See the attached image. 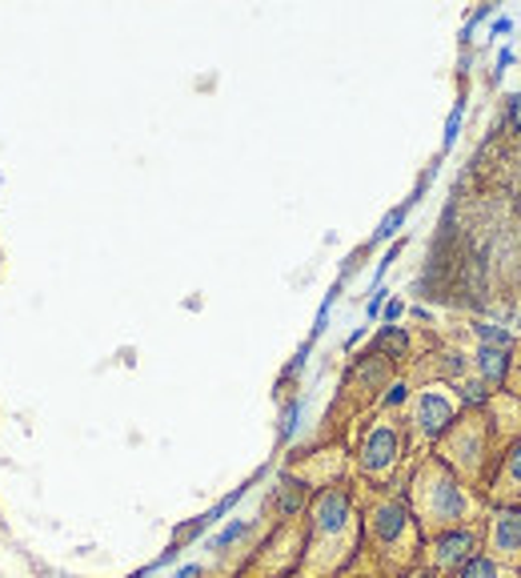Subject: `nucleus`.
Segmentation results:
<instances>
[{
	"mask_svg": "<svg viewBox=\"0 0 521 578\" xmlns=\"http://www.w3.org/2000/svg\"><path fill=\"white\" fill-rule=\"evenodd\" d=\"M409 510L418 518L421 538H438L445 530L470 527V522L485 518L481 515V495H473L441 458H430L418 470L413 490H409Z\"/></svg>",
	"mask_w": 521,
	"mask_h": 578,
	"instance_id": "1",
	"label": "nucleus"
},
{
	"mask_svg": "<svg viewBox=\"0 0 521 578\" xmlns=\"http://www.w3.org/2000/svg\"><path fill=\"white\" fill-rule=\"evenodd\" d=\"M358 547V515L349 502V490L329 486L313 502V522H309V550H305V575H333L345 567V558Z\"/></svg>",
	"mask_w": 521,
	"mask_h": 578,
	"instance_id": "2",
	"label": "nucleus"
},
{
	"mask_svg": "<svg viewBox=\"0 0 521 578\" xmlns=\"http://www.w3.org/2000/svg\"><path fill=\"white\" fill-rule=\"evenodd\" d=\"M481 542H485V518L470 522V527L445 530L438 538H425L421 547V570H430L438 578H453L465 562L481 555Z\"/></svg>",
	"mask_w": 521,
	"mask_h": 578,
	"instance_id": "3",
	"label": "nucleus"
},
{
	"mask_svg": "<svg viewBox=\"0 0 521 578\" xmlns=\"http://www.w3.org/2000/svg\"><path fill=\"white\" fill-rule=\"evenodd\" d=\"M481 555L501 562V567L521 570V506H490L485 510Z\"/></svg>",
	"mask_w": 521,
	"mask_h": 578,
	"instance_id": "4",
	"label": "nucleus"
},
{
	"mask_svg": "<svg viewBox=\"0 0 521 578\" xmlns=\"http://www.w3.org/2000/svg\"><path fill=\"white\" fill-rule=\"evenodd\" d=\"M481 498L490 506H521V438H513V442L501 450Z\"/></svg>",
	"mask_w": 521,
	"mask_h": 578,
	"instance_id": "5",
	"label": "nucleus"
},
{
	"mask_svg": "<svg viewBox=\"0 0 521 578\" xmlns=\"http://www.w3.org/2000/svg\"><path fill=\"white\" fill-rule=\"evenodd\" d=\"M401 458V434L393 426H373L361 442V470L373 478L389 475Z\"/></svg>",
	"mask_w": 521,
	"mask_h": 578,
	"instance_id": "6",
	"label": "nucleus"
},
{
	"mask_svg": "<svg viewBox=\"0 0 521 578\" xmlns=\"http://www.w3.org/2000/svg\"><path fill=\"white\" fill-rule=\"evenodd\" d=\"M413 422H418V430L425 434V438H441V434L458 422V402H453L445 390H425L418 398Z\"/></svg>",
	"mask_w": 521,
	"mask_h": 578,
	"instance_id": "7",
	"label": "nucleus"
},
{
	"mask_svg": "<svg viewBox=\"0 0 521 578\" xmlns=\"http://www.w3.org/2000/svg\"><path fill=\"white\" fill-rule=\"evenodd\" d=\"M453 578H521V570H510V567H501V562H493V558L478 555L473 562H465V567H461Z\"/></svg>",
	"mask_w": 521,
	"mask_h": 578,
	"instance_id": "8",
	"label": "nucleus"
},
{
	"mask_svg": "<svg viewBox=\"0 0 521 578\" xmlns=\"http://www.w3.org/2000/svg\"><path fill=\"white\" fill-rule=\"evenodd\" d=\"M478 366L493 386L505 382V350H490V346H485V350L478 353Z\"/></svg>",
	"mask_w": 521,
	"mask_h": 578,
	"instance_id": "9",
	"label": "nucleus"
},
{
	"mask_svg": "<svg viewBox=\"0 0 521 578\" xmlns=\"http://www.w3.org/2000/svg\"><path fill=\"white\" fill-rule=\"evenodd\" d=\"M249 530H253V522H233V527H226L221 535L213 538V550H217V555H226V550L237 547V542H241V538H246Z\"/></svg>",
	"mask_w": 521,
	"mask_h": 578,
	"instance_id": "10",
	"label": "nucleus"
},
{
	"mask_svg": "<svg viewBox=\"0 0 521 578\" xmlns=\"http://www.w3.org/2000/svg\"><path fill=\"white\" fill-rule=\"evenodd\" d=\"M381 350H389V353H401V350H405V333L389 330L385 338H381Z\"/></svg>",
	"mask_w": 521,
	"mask_h": 578,
	"instance_id": "11",
	"label": "nucleus"
},
{
	"mask_svg": "<svg viewBox=\"0 0 521 578\" xmlns=\"http://www.w3.org/2000/svg\"><path fill=\"white\" fill-rule=\"evenodd\" d=\"M513 124H518V133H521V97L513 101Z\"/></svg>",
	"mask_w": 521,
	"mask_h": 578,
	"instance_id": "12",
	"label": "nucleus"
},
{
	"mask_svg": "<svg viewBox=\"0 0 521 578\" xmlns=\"http://www.w3.org/2000/svg\"><path fill=\"white\" fill-rule=\"evenodd\" d=\"M409 578H438V575H430V570H421V567H418V570H409Z\"/></svg>",
	"mask_w": 521,
	"mask_h": 578,
	"instance_id": "13",
	"label": "nucleus"
}]
</instances>
